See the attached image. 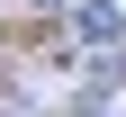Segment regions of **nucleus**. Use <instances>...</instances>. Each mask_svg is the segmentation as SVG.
I'll use <instances>...</instances> for the list:
<instances>
[{
    "label": "nucleus",
    "mask_w": 126,
    "mask_h": 117,
    "mask_svg": "<svg viewBox=\"0 0 126 117\" xmlns=\"http://www.w3.org/2000/svg\"><path fill=\"white\" fill-rule=\"evenodd\" d=\"M45 9H72V0H45Z\"/></svg>",
    "instance_id": "2"
},
{
    "label": "nucleus",
    "mask_w": 126,
    "mask_h": 117,
    "mask_svg": "<svg viewBox=\"0 0 126 117\" xmlns=\"http://www.w3.org/2000/svg\"><path fill=\"white\" fill-rule=\"evenodd\" d=\"M72 18H81V36H90V45H117V27H126L117 9H108V0H81Z\"/></svg>",
    "instance_id": "1"
}]
</instances>
